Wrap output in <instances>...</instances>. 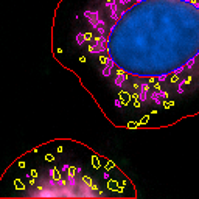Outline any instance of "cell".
Instances as JSON below:
<instances>
[{
  "label": "cell",
  "instance_id": "1",
  "mask_svg": "<svg viewBox=\"0 0 199 199\" xmlns=\"http://www.w3.org/2000/svg\"><path fill=\"white\" fill-rule=\"evenodd\" d=\"M84 22L62 50L76 58L62 61L94 87L100 106L159 114L199 82V0H87L79 2Z\"/></svg>",
  "mask_w": 199,
  "mask_h": 199
}]
</instances>
